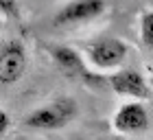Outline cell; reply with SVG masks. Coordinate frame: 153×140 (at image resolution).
<instances>
[{
  "label": "cell",
  "mask_w": 153,
  "mask_h": 140,
  "mask_svg": "<svg viewBox=\"0 0 153 140\" xmlns=\"http://www.w3.org/2000/svg\"><path fill=\"white\" fill-rule=\"evenodd\" d=\"M26 70V53L18 42H9L0 48V83H16Z\"/></svg>",
  "instance_id": "5"
},
{
  "label": "cell",
  "mask_w": 153,
  "mask_h": 140,
  "mask_svg": "<svg viewBox=\"0 0 153 140\" xmlns=\"http://www.w3.org/2000/svg\"><path fill=\"white\" fill-rule=\"evenodd\" d=\"M7 127H9V116H7L4 109H0V136L7 131Z\"/></svg>",
  "instance_id": "10"
},
{
  "label": "cell",
  "mask_w": 153,
  "mask_h": 140,
  "mask_svg": "<svg viewBox=\"0 0 153 140\" xmlns=\"http://www.w3.org/2000/svg\"><path fill=\"white\" fill-rule=\"evenodd\" d=\"M109 86L116 94H123V96H131L136 101H142V99H149V83L147 79L142 77V72L138 70H118L109 77Z\"/></svg>",
  "instance_id": "6"
},
{
  "label": "cell",
  "mask_w": 153,
  "mask_h": 140,
  "mask_svg": "<svg viewBox=\"0 0 153 140\" xmlns=\"http://www.w3.org/2000/svg\"><path fill=\"white\" fill-rule=\"evenodd\" d=\"M0 29H2V20H0Z\"/></svg>",
  "instance_id": "12"
},
{
  "label": "cell",
  "mask_w": 153,
  "mask_h": 140,
  "mask_svg": "<svg viewBox=\"0 0 153 140\" xmlns=\"http://www.w3.org/2000/svg\"><path fill=\"white\" fill-rule=\"evenodd\" d=\"M51 55L57 64L68 77H85L88 68L83 64L81 55L74 51L70 46H51Z\"/></svg>",
  "instance_id": "7"
},
{
  "label": "cell",
  "mask_w": 153,
  "mask_h": 140,
  "mask_svg": "<svg viewBox=\"0 0 153 140\" xmlns=\"http://www.w3.org/2000/svg\"><path fill=\"white\" fill-rule=\"evenodd\" d=\"M85 55L94 68L112 70L127 59V44L118 37H99L92 44H88Z\"/></svg>",
  "instance_id": "2"
},
{
  "label": "cell",
  "mask_w": 153,
  "mask_h": 140,
  "mask_svg": "<svg viewBox=\"0 0 153 140\" xmlns=\"http://www.w3.org/2000/svg\"><path fill=\"white\" fill-rule=\"evenodd\" d=\"M140 37L147 48L153 46V13L149 9L142 11V16H140Z\"/></svg>",
  "instance_id": "8"
},
{
  "label": "cell",
  "mask_w": 153,
  "mask_h": 140,
  "mask_svg": "<svg viewBox=\"0 0 153 140\" xmlns=\"http://www.w3.org/2000/svg\"><path fill=\"white\" fill-rule=\"evenodd\" d=\"M107 2L105 0H70L55 13L53 22L57 26H68V24H81L99 18L105 11Z\"/></svg>",
  "instance_id": "3"
},
{
  "label": "cell",
  "mask_w": 153,
  "mask_h": 140,
  "mask_svg": "<svg viewBox=\"0 0 153 140\" xmlns=\"http://www.w3.org/2000/svg\"><path fill=\"white\" fill-rule=\"evenodd\" d=\"M112 123L118 134H140L149 127V112L140 101L125 103L114 114Z\"/></svg>",
  "instance_id": "4"
},
{
  "label": "cell",
  "mask_w": 153,
  "mask_h": 140,
  "mask_svg": "<svg viewBox=\"0 0 153 140\" xmlns=\"http://www.w3.org/2000/svg\"><path fill=\"white\" fill-rule=\"evenodd\" d=\"M0 13H4L9 18H18L20 16L18 0H0Z\"/></svg>",
  "instance_id": "9"
},
{
  "label": "cell",
  "mask_w": 153,
  "mask_h": 140,
  "mask_svg": "<svg viewBox=\"0 0 153 140\" xmlns=\"http://www.w3.org/2000/svg\"><path fill=\"white\" fill-rule=\"evenodd\" d=\"M99 140H125L123 136H103V138H99Z\"/></svg>",
  "instance_id": "11"
},
{
  "label": "cell",
  "mask_w": 153,
  "mask_h": 140,
  "mask_svg": "<svg viewBox=\"0 0 153 140\" xmlns=\"http://www.w3.org/2000/svg\"><path fill=\"white\" fill-rule=\"evenodd\" d=\"M74 116H76L74 99L61 96V99H55L48 105H44V107L31 112V114L24 118V123L29 125V127H35V129H61V127H66Z\"/></svg>",
  "instance_id": "1"
}]
</instances>
